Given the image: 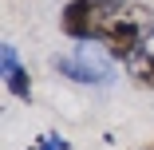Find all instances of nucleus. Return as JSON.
<instances>
[{
    "label": "nucleus",
    "mask_w": 154,
    "mask_h": 150,
    "mask_svg": "<svg viewBox=\"0 0 154 150\" xmlns=\"http://www.w3.org/2000/svg\"><path fill=\"white\" fill-rule=\"evenodd\" d=\"M127 12V0H67L59 12V32L75 44L103 40V32Z\"/></svg>",
    "instance_id": "obj_1"
},
{
    "label": "nucleus",
    "mask_w": 154,
    "mask_h": 150,
    "mask_svg": "<svg viewBox=\"0 0 154 150\" xmlns=\"http://www.w3.org/2000/svg\"><path fill=\"white\" fill-rule=\"evenodd\" d=\"M154 36V12L150 8H127L107 32H103V47L111 51V59L119 63H134L138 55H146V40Z\"/></svg>",
    "instance_id": "obj_2"
},
{
    "label": "nucleus",
    "mask_w": 154,
    "mask_h": 150,
    "mask_svg": "<svg viewBox=\"0 0 154 150\" xmlns=\"http://www.w3.org/2000/svg\"><path fill=\"white\" fill-rule=\"evenodd\" d=\"M51 67L63 75V79L79 83V87H107V83H115V59H111V51L99 40L79 44L67 55H55Z\"/></svg>",
    "instance_id": "obj_3"
},
{
    "label": "nucleus",
    "mask_w": 154,
    "mask_h": 150,
    "mask_svg": "<svg viewBox=\"0 0 154 150\" xmlns=\"http://www.w3.org/2000/svg\"><path fill=\"white\" fill-rule=\"evenodd\" d=\"M0 67H4V87L8 95L20 99V103H32V75H28V67L20 63V51L12 44L0 47Z\"/></svg>",
    "instance_id": "obj_4"
},
{
    "label": "nucleus",
    "mask_w": 154,
    "mask_h": 150,
    "mask_svg": "<svg viewBox=\"0 0 154 150\" xmlns=\"http://www.w3.org/2000/svg\"><path fill=\"white\" fill-rule=\"evenodd\" d=\"M134 83L146 87V91H154V51H146V55L134 59Z\"/></svg>",
    "instance_id": "obj_5"
},
{
    "label": "nucleus",
    "mask_w": 154,
    "mask_h": 150,
    "mask_svg": "<svg viewBox=\"0 0 154 150\" xmlns=\"http://www.w3.org/2000/svg\"><path fill=\"white\" fill-rule=\"evenodd\" d=\"M32 150H67V142L59 138V134H44V138H40Z\"/></svg>",
    "instance_id": "obj_6"
},
{
    "label": "nucleus",
    "mask_w": 154,
    "mask_h": 150,
    "mask_svg": "<svg viewBox=\"0 0 154 150\" xmlns=\"http://www.w3.org/2000/svg\"><path fill=\"white\" fill-rule=\"evenodd\" d=\"M142 150H154V142H146V146H142Z\"/></svg>",
    "instance_id": "obj_7"
}]
</instances>
